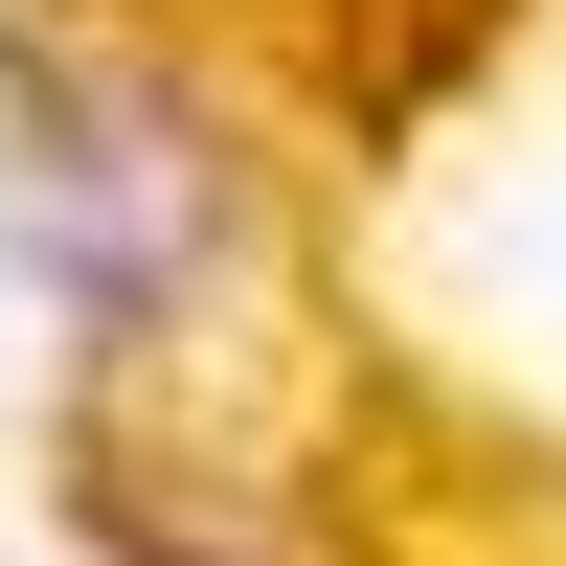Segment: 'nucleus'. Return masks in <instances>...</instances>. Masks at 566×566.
<instances>
[{
    "label": "nucleus",
    "instance_id": "f257e3e1",
    "mask_svg": "<svg viewBox=\"0 0 566 566\" xmlns=\"http://www.w3.org/2000/svg\"><path fill=\"white\" fill-rule=\"evenodd\" d=\"M205 227H227V181H205V136H181V114H136L114 69L45 91V250H69L91 317L181 295V272H205Z\"/></svg>",
    "mask_w": 566,
    "mask_h": 566
}]
</instances>
